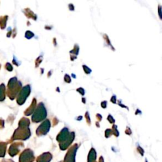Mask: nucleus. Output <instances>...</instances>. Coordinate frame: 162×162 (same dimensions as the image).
<instances>
[{"label":"nucleus","instance_id":"nucleus-1","mask_svg":"<svg viewBox=\"0 0 162 162\" xmlns=\"http://www.w3.org/2000/svg\"><path fill=\"white\" fill-rule=\"evenodd\" d=\"M47 112L46 109L45 108L43 103H40L38 105L37 107L35 110L33 116L32 117V121L34 122H40L46 118Z\"/></svg>","mask_w":162,"mask_h":162},{"label":"nucleus","instance_id":"nucleus-2","mask_svg":"<svg viewBox=\"0 0 162 162\" xmlns=\"http://www.w3.org/2000/svg\"><path fill=\"white\" fill-rule=\"evenodd\" d=\"M51 127V122L48 119L45 120L42 123L37 129V134L38 135H46L48 132H49Z\"/></svg>","mask_w":162,"mask_h":162},{"label":"nucleus","instance_id":"nucleus-3","mask_svg":"<svg viewBox=\"0 0 162 162\" xmlns=\"http://www.w3.org/2000/svg\"><path fill=\"white\" fill-rule=\"evenodd\" d=\"M34 155L30 150H25L20 157V162H32L34 160Z\"/></svg>","mask_w":162,"mask_h":162},{"label":"nucleus","instance_id":"nucleus-4","mask_svg":"<svg viewBox=\"0 0 162 162\" xmlns=\"http://www.w3.org/2000/svg\"><path fill=\"white\" fill-rule=\"evenodd\" d=\"M77 150V144H74L71 148L65 157V162H75V155Z\"/></svg>","mask_w":162,"mask_h":162},{"label":"nucleus","instance_id":"nucleus-5","mask_svg":"<svg viewBox=\"0 0 162 162\" xmlns=\"http://www.w3.org/2000/svg\"><path fill=\"white\" fill-rule=\"evenodd\" d=\"M74 137H75V134H74V132H71V133H70L69 137H68L64 141L60 143V146L61 150H66V149L69 147L71 144V143L73 142Z\"/></svg>","mask_w":162,"mask_h":162},{"label":"nucleus","instance_id":"nucleus-6","mask_svg":"<svg viewBox=\"0 0 162 162\" xmlns=\"http://www.w3.org/2000/svg\"><path fill=\"white\" fill-rule=\"evenodd\" d=\"M69 129L65 127L63 128L61 131L60 132L59 134L58 135L56 139L58 141H59L60 142H62L63 141H64L65 139L69 137Z\"/></svg>","mask_w":162,"mask_h":162},{"label":"nucleus","instance_id":"nucleus-7","mask_svg":"<svg viewBox=\"0 0 162 162\" xmlns=\"http://www.w3.org/2000/svg\"><path fill=\"white\" fill-rule=\"evenodd\" d=\"M30 92H31V89L29 86H27L23 89L21 95L20 96V100H19V101H20V104H22V103L24 102L25 100L27 98V96H29Z\"/></svg>","mask_w":162,"mask_h":162},{"label":"nucleus","instance_id":"nucleus-8","mask_svg":"<svg viewBox=\"0 0 162 162\" xmlns=\"http://www.w3.org/2000/svg\"><path fill=\"white\" fill-rule=\"evenodd\" d=\"M51 159V155L50 153H44L37 158V162H49Z\"/></svg>","mask_w":162,"mask_h":162},{"label":"nucleus","instance_id":"nucleus-9","mask_svg":"<svg viewBox=\"0 0 162 162\" xmlns=\"http://www.w3.org/2000/svg\"><path fill=\"white\" fill-rule=\"evenodd\" d=\"M96 157V151L94 149H92L91 150L89 155V158H88V162H95Z\"/></svg>","mask_w":162,"mask_h":162},{"label":"nucleus","instance_id":"nucleus-10","mask_svg":"<svg viewBox=\"0 0 162 162\" xmlns=\"http://www.w3.org/2000/svg\"><path fill=\"white\" fill-rule=\"evenodd\" d=\"M79 48L78 46V45L76 44L75 46H74V50H72L70 52V54H72V55H71L70 58H72L73 56H74V58H77V55L78 54V53H79Z\"/></svg>","mask_w":162,"mask_h":162},{"label":"nucleus","instance_id":"nucleus-11","mask_svg":"<svg viewBox=\"0 0 162 162\" xmlns=\"http://www.w3.org/2000/svg\"><path fill=\"white\" fill-rule=\"evenodd\" d=\"M35 105H36V99H34V100H33V103H32V106H31L30 108H29V113H27V115H31V113L34 112V109H35Z\"/></svg>","mask_w":162,"mask_h":162},{"label":"nucleus","instance_id":"nucleus-12","mask_svg":"<svg viewBox=\"0 0 162 162\" xmlns=\"http://www.w3.org/2000/svg\"><path fill=\"white\" fill-rule=\"evenodd\" d=\"M5 153V147L3 146V145L0 146V157H4Z\"/></svg>","mask_w":162,"mask_h":162},{"label":"nucleus","instance_id":"nucleus-13","mask_svg":"<svg viewBox=\"0 0 162 162\" xmlns=\"http://www.w3.org/2000/svg\"><path fill=\"white\" fill-rule=\"evenodd\" d=\"M112 131H113V134H114L116 136H118L119 133H118V131H117V126L115 125H113Z\"/></svg>","mask_w":162,"mask_h":162},{"label":"nucleus","instance_id":"nucleus-14","mask_svg":"<svg viewBox=\"0 0 162 162\" xmlns=\"http://www.w3.org/2000/svg\"><path fill=\"white\" fill-rule=\"evenodd\" d=\"M83 69H84V72H85V73L87 74H89L92 72V70H91L88 67L86 66V65H83Z\"/></svg>","mask_w":162,"mask_h":162},{"label":"nucleus","instance_id":"nucleus-15","mask_svg":"<svg viewBox=\"0 0 162 162\" xmlns=\"http://www.w3.org/2000/svg\"><path fill=\"white\" fill-rule=\"evenodd\" d=\"M112 134H113V131L112 129H107V130H106L105 131L106 137H109Z\"/></svg>","mask_w":162,"mask_h":162},{"label":"nucleus","instance_id":"nucleus-16","mask_svg":"<svg viewBox=\"0 0 162 162\" xmlns=\"http://www.w3.org/2000/svg\"><path fill=\"white\" fill-rule=\"evenodd\" d=\"M64 80H65V82H67V83L71 82V77H70V76H69V75H68V74H66V75L65 76Z\"/></svg>","mask_w":162,"mask_h":162},{"label":"nucleus","instance_id":"nucleus-17","mask_svg":"<svg viewBox=\"0 0 162 162\" xmlns=\"http://www.w3.org/2000/svg\"><path fill=\"white\" fill-rule=\"evenodd\" d=\"M77 91H78L80 94H81V95L82 96H84V95H85V91H84V89L83 88H82V87H79V88L77 89Z\"/></svg>","mask_w":162,"mask_h":162},{"label":"nucleus","instance_id":"nucleus-18","mask_svg":"<svg viewBox=\"0 0 162 162\" xmlns=\"http://www.w3.org/2000/svg\"><path fill=\"white\" fill-rule=\"evenodd\" d=\"M108 120L110 122V123H112V124H113V123H115V119L113 118V116L111 115H109L108 116Z\"/></svg>","mask_w":162,"mask_h":162},{"label":"nucleus","instance_id":"nucleus-19","mask_svg":"<svg viewBox=\"0 0 162 162\" xmlns=\"http://www.w3.org/2000/svg\"><path fill=\"white\" fill-rule=\"evenodd\" d=\"M86 118L87 120V123H88V124L90 125V117H89V115L88 112L86 113Z\"/></svg>","mask_w":162,"mask_h":162},{"label":"nucleus","instance_id":"nucleus-20","mask_svg":"<svg viewBox=\"0 0 162 162\" xmlns=\"http://www.w3.org/2000/svg\"><path fill=\"white\" fill-rule=\"evenodd\" d=\"M101 107L103 108H106V106H107V102H106V101H103L101 103Z\"/></svg>","mask_w":162,"mask_h":162},{"label":"nucleus","instance_id":"nucleus-21","mask_svg":"<svg viewBox=\"0 0 162 162\" xmlns=\"http://www.w3.org/2000/svg\"><path fill=\"white\" fill-rule=\"evenodd\" d=\"M111 101L113 103H116V96H113L111 98Z\"/></svg>","mask_w":162,"mask_h":162},{"label":"nucleus","instance_id":"nucleus-22","mask_svg":"<svg viewBox=\"0 0 162 162\" xmlns=\"http://www.w3.org/2000/svg\"><path fill=\"white\" fill-rule=\"evenodd\" d=\"M96 116H97V118H99V121L101 120L102 119V116H101V115H100V114H97Z\"/></svg>","mask_w":162,"mask_h":162},{"label":"nucleus","instance_id":"nucleus-23","mask_svg":"<svg viewBox=\"0 0 162 162\" xmlns=\"http://www.w3.org/2000/svg\"><path fill=\"white\" fill-rule=\"evenodd\" d=\"M2 162H14V161L10 160H4V161H3Z\"/></svg>","mask_w":162,"mask_h":162},{"label":"nucleus","instance_id":"nucleus-24","mask_svg":"<svg viewBox=\"0 0 162 162\" xmlns=\"http://www.w3.org/2000/svg\"><path fill=\"white\" fill-rule=\"evenodd\" d=\"M160 12H161V6H159V13H160V18H161V14H160Z\"/></svg>","mask_w":162,"mask_h":162},{"label":"nucleus","instance_id":"nucleus-25","mask_svg":"<svg viewBox=\"0 0 162 162\" xmlns=\"http://www.w3.org/2000/svg\"><path fill=\"white\" fill-rule=\"evenodd\" d=\"M82 100H83V101H84V100H85V99H84V98H83V99H82ZM83 102H84V103H85V101H83Z\"/></svg>","mask_w":162,"mask_h":162}]
</instances>
